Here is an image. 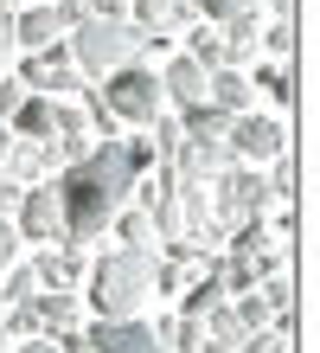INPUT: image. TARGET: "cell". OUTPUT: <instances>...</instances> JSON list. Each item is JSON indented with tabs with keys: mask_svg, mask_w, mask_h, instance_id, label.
Instances as JSON below:
<instances>
[{
	"mask_svg": "<svg viewBox=\"0 0 320 353\" xmlns=\"http://www.w3.org/2000/svg\"><path fill=\"white\" fill-rule=\"evenodd\" d=\"M135 161H128V148L122 141H96L83 161H71L64 168V180H58V205H64V238L71 244H83V238H96L103 225H109L122 205H128V193H135Z\"/></svg>",
	"mask_w": 320,
	"mask_h": 353,
	"instance_id": "1",
	"label": "cell"
},
{
	"mask_svg": "<svg viewBox=\"0 0 320 353\" xmlns=\"http://www.w3.org/2000/svg\"><path fill=\"white\" fill-rule=\"evenodd\" d=\"M83 276H90L96 321H141L147 296H154V257H141V251H109V257H96L83 270Z\"/></svg>",
	"mask_w": 320,
	"mask_h": 353,
	"instance_id": "2",
	"label": "cell"
},
{
	"mask_svg": "<svg viewBox=\"0 0 320 353\" xmlns=\"http://www.w3.org/2000/svg\"><path fill=\"white\" fill-rule=\"evenodd\" d=\"M141 46H147V39L128 26V19H96V13L64 32V52H71V65L83 77H109L122 65H141Z\"/></svg>",
	"mask_w": 320,
	"mask_h": 353,
	"instance_id": "3",
	"label": "cell"
},
{
	"mask_svg": "<svg viewBox=\"0 0 320 353\" xmlns=\"http://www.w3.org/2000/svg\"><path fill=\"white\" fill-rule=\"evenodd\" d=\"M96 97H103V110H109L116 122H160V110H167L154 65H122V71H109Z\"/></svg>",
	"mask_w": 320,
	"mask_h": 353,
	"instance_id": "4",
	"label": "cell"
},
{
	"mask_svg": "<svg viewBox=\"0 0 320 353\" xmlns=\"http://www.w3.org/2000/svg\"><path fill=\"white\" fill-rule=\"evenodd\" d=\"M211 186H218V225H231V232H237V225H256V219H263V205L275 199L269 180L256 174V168H224Z\"/></svg>",
	"mask_w": 320,
	"mask_h": 353,
	"instance_id": "5",
	"label": "cell"
},
{
	"mask_svg": "<svg viewBox=\"0 0 320 353\" xmlns=\"http://www.w3.org/2000/svg\"><path fill=\"white\" fill-rule=\"evenodd\" d=\"M224 148H231V161H275L288 148V122L282 116H256V110H244V116H231V129H224Z\"/></svg>",
	"mask_w": 320,
	"mask_h": 353,
	"instance_id": "6",
	"label": "cell"
},
{
	"mask_svg": "<svg viewBox=\"0 0 320 353\" xmlns=\"http://www.w3.org/2000/svg\"><path fill=\"white\" fill-rule=\"evenodd\" d=\"M13 232H19V244H71L64 238V205H58V186H26L19 193V205H13Z\"/></svg>",
	"mask_w": 320,
	"mask_h": 353,
	"instance_id": "7",
	"label": "cell"
},
{
	"mask_svg": "<svg viewBox=\"0 0 320 353\" xmlns=\"http://www.w3.org/2000/svg\"><path fill=\"white\" fill-rule=\"evenodd\" d=\"M83 347L90 353H167L154 321H90L83 327Z\"/></svg>",
	"mask_w": 320,
	"mask_h": 353,
	"instance_id": "8",
	"label": "cell"
},
{
	"mask_svg": "<svg viewBox=\"0 0 320 353\" xmlns=\"http://www.w3.org/2000/svg\"><path fill=\"white\" fill-rule=\"evenodd\" d=\"M19 84H32V97H52V103L83 90V84H77L71 52H58V46H52V52H32V58H26V77H19Z\"/></svg>",
	"mask_w": 320,
	"mask_h": 353,
	"instance_id": "9",
	"label": "cell"
},
{
	"mask_svg": "<svg viewBox=\"0 0 320 353\" xmlns=\"http://www.w3.org/2000/svg\"><path fill=\"white\" fill-rule=\"evenodd\" d=\"M7 26H13V52H52L58 39H64L58 7H26V13H13Z\"/></svg>",
	"mask_w": 320,
	"mask_h": 353,
	"instance_id": "10",
	"label": "cell"
},
{
	"mask_svg": "<svg viewBox=\"0 0 320 353\" xmlns=\"http://www.w3.org/2000/svg\"><path fill=\"white\" fill-rule=\"evenodd\" d=\"M154 77H160V97H167V103H180V110H199V103H205V77H211V71H199V65L180 52V58H167Z\"/></svg>",
	"mask_w": 320,
	"mask_h": 353,
	"instance_id": "11",
	"label": "cell"
},
{
	"mask_svg": "<svg viewBox=\"0 0 320 353\" xmlns=\"http://www.w3.org/2000/svg\"><path fill=\"white\" fill-rule=\"evenodd\" d=\"M58 110H64V103H52V97H26L7 122H13L19 141H58Z\"/></svg>",
	"mask_w": 320,
	"mask_h": 353,
	"instance_id": "12",
	"label": "cell"
},
{
	"mask_svg": "<svg viewBox=\"0 0 320 353\" xmlns=\"http://www.w3.org/2000/svg\"><path fill=\"white\" fill-rule=\"evenodd\" d=\"M205 103H211V110H224V116H244L250 110V103H256V84H250V77L244 71H211L205 77Z\"/></svg>",
	"mask_w": 320,
	"mask_h": 353,
	"instance_id": "13",
	"label": "cell"
},
{
	"mask_svg": "<svg viewBox=\"0 0 320 353\" xmlns=\"http://www.w3.org/2000/svg\"><path fill=\"white\" fill-rule=\"evenodd\" d=\"M32 321L52 327V334H64V327L83 321V302L71 296V289H39V296H32Z\"/></svg>",
	"mask_w": 320,
	"mask_h": 353,
	"instance_id": "14",
	"label": "cell"
},
{
	"mask_svg": "<svg viewBox=\"0 0 320 353\" xmlns=\"http://www.w3.org/2000/svg\"><path fill=\"white\" fill-rule=\"evenodd\" d=\"M32 270H39V289H71L83 276V244H58V257L52 251L32 257Z\"/></svg>",
	"mask_w": 320,
	"mask_h": 353,
	"instance_id": "15",
	"label": "cell"
},
{
	"mask_svg": "<svg viewBox=\"0 0 320 353\" xmlns=\"http://www.w3.org/2000/svg\"><path fill=\"white\" fill-rule=\"evenodd\" d=\"M109 225H116L122 251H141V257H154V251H160V238H154V219H147V212H128V205H122V212H116Z\"/></svg>",
	"mask_w": 320,
	"mask_h": 353,
	"instance_id": "16",
	"label": "cell"
},
{
	"mask_svg": "<svg viewBox=\"0 0 320 353\" xmlns=\"http://www.w3.org/2000/svg\"><path fill=\"white\" fill-rule=\"evenodd\" d=\"M218 39H224V65H231V71H237V65H244V58H250L256 46H263V26H256V13H244V19H231V26H224Z\"/></svg>",
	"mask_w": 320,
	"mask_h": 353,
	"instance_id": "17",
	"label": "cell"
},
{
	"mask_svg": "<svg viewBox=\"0 0 320 353\" xmlns=\"http://www.w3.org/2000/svg\"><path fill=\"white\" fill-rule=\"evenodd\" d=\"M211 308H224V283H218V270H205V276L186 289V308H180V315H186V321H205Z\"/></svg>",
	"mask_w": 320,
	"mask_h": 353,
	"instance_id": "18",
	"label": "cell"
},
{
	"mask_svg": "<svg viewBox=\"0 0 320 353\" xmlns=\"http://www.w3.org/2000/svg\"><path fill=\"white\" fill-rule=\"evenodd\" d=\"M224 129H231V116H224V110H211V103L186 110V122H180V135H186V141H224Z\"/></svg>",
	"mask_w": 320,
	"mask_h": 353,
	"instance_id": "19",
	"label": "cell"
},
{
	"mask_svg": "<svg viewBox=\"0 0 320 353\" xmlns=\"http://www.w3.org/2000/svg\"><path fill=\"white\" fill-rule=\"evenodd\" d=\"M39 296V270L32 263H13V270H0V302L19 308V302H32Z\"/></svg>",
	"mask_w": 320,
	"mask_h": 353,
	"instance_id": "20",
	"label": "cell"
},
{
	"mask_svg": "<svg viewBox=\"0 0 320 353\" xmlns=\"http://www.w3.org/2000/svg\"><path fill=\"white\" fill-rule=\"evenodd\" d=\"M154 334H160L167 347H180V353H199V347H205V321L173 315V321H154Z\"/></svg>",
	"mask_w": 320,
	"mask_h": 353,
	"instance_id": "21",
	"label": "cell"
},
{
	"mask_svg": "<svg viewBox=\"0 0 320 353\" xmlns=\"http://www.w3.org/2000/svg\"><path fill=\"white\" fill-rule=\"evenodd\" d=\"M231 315L244 321V334H263V327L275 321V315H269V302L256 296V289H250V296H237V302H231Z\"/></svg>",
	"mask_w": 320,
	"mask_h": 353,
	"instance_id": "22",
	"label": "cell"
},
{
	"mask_svg": "<svg viewBox=\"0 0 320 353\" xmlns=\"http://www.w3.org/2000/svg\"><path fill=\"white\" fill-rule=\"evenodd\" d=\"M250 84H263V90H269L275 103H282V110H288V103H295V71H288V65H269V71H256V77H250Z\"/></svg>",
	"mask_w": 320,
	"mask_h": 353,
	"instance_id": "23",
	"label": "cell"
},
{
	"mask_svg": "<svg viewBox=\"0 0 320 353\" xmlns=\"http://www.w3.org/2000/svg\"><path fill=\"white\" fill-rule=\"evenodd\" d=\"M205 19H218V26H231V19H244V13H256V0H192Z\"/></svg>",
	"mask_w": 320,
	"mask_h": 353,
	"instance_id": "24",
	"label": "cell"
},
{
	"mask_svg": "<svg viewBox=\"0 0 320 353\" xmlns=\"http://www.w3.org/2000/svg\"><path fill=\"white\" fill-rule=\"evenodd\" d=\"M263 52H275V65H288L295 58V19H275V26L263 32Z\"/></svg>",
	"mask_w": 320,
	"mask_h": 353,
	"instance_id": "25",
	"label": "cell"
},
{
	"mask_svg": "<svg viewBox=\"0 0 320 353\" xmlns=\"http://www.w3.org/2000/svg\"><path fill=\"white\" fill-rule=\"evenodd\" d=\"M237 353H295V334H282V327H263V334H250Z\"/></svg>",
	"mask_w": 320,
	"mask_h": 353,
	"instance_id": "26",
	"label": "cell"
},
{
	"mask_svg": "<svg viewBox=\"0 0 320 353\" xmlns=\"http://www.w3.org/2000/svg\"><path fill=\"white\" fill-rule=\"evenodd\" d=\"M269 193H275V199H295V161H288V148L275 154V174H269Z\"/></svg>",
	"mask_w": 320,
	"mask_h": 353,
	"instance_id": "27",
	"label": "cell"
},
{
	"mask_svg": "<svg viewBox=\"0 0 320 353\" xmlns=\"http://www.w3.org/2000/svg\"><path fill=\"white\" fill-rule=\"evenodd\" d=\"M19 263V232H13V219H0V270H13Z\"/></svg>",
	"mask_w": 320,
	"mask_h": 353,
	"instance_id": "28",
	"label": "cell"
},
{
	"mask_svg": "<svg viewBox=\"0 0 320 353\" xmlns=\"http://www.w3.org/2000/svg\"><path fill=\"white\" fill-rule=\"evenodd\" d=\"M19 103H26V84H0V122H7Z\"/></svg>",
	"mask_w": 320,
	"mask_h": 353,
	"instance_id": "29",
	"label": "cell"
},
{
	"mask_svg": "<svg viewBox=\"0 0 320 353\" xmlns=\"http://www.w3.org/2000/svg\"><path fill=\"white\" fill-rule=\"evenodd\" d=\"M96 19H128V0H90Z\"/></svg>",
	"mask_w": 320,
	"mask_h": 353,
	"instance_id": "30",
	"label": "cell"
},
{
	"mask_svg": "<svg viewBox=\"0 0 320 353\" xmlns=\"http://www.w3.org/2000/svg\"><path fill=\"white\" fill-rule=\"evenodd\" d=\"M7 65H13V26L0 19V71H7Z\"/></svg>",
	"mask_w": 320,
	"mask_h": 353,
	"instance_id": "31",
	"label": "cell"
},
{
	"mask_svg": "<svg viewBox=\"0 0 320 353\" xmlns=\"http://www.w3.org/2000/svg\"><path fill=\"white\" fill-rule=\"evenodd\" d=\"M19 353H58L52 341H26V347H19Z\"/></svg>",
	"mask_w": 320,
	"mask_h": 353,
	"instance_id": "32",
	"label": "cell"
},
{
	"mask_svg": "<svg viewBox=\"0 0 320 353\" xmlns=\"http://www.w3.org/2000/svg\"><path fill=\"white\" fill-rule=\"evenodd\" d=\"M199 353H231V347H218V341H205V347H199Z\"/></svg>",
	"mask_w": 320,
	"mask_h": 353,
	"instance_id": "33",
	"label": "cell"
},
{
	"mask_svg": "<svg viewBox=\"0 0 320 353\" xmlns=\"http://www.w3.org/2000/svg\"><path fill=\"white\" fill-rule=\"evenodd\" d=\"M0 353H7V327H0Z\"/></svg>",
	"mask_w": 320,
	"mask_h": 353,
	"instance_id": "34",
	"label": "cell"
},
{
	"mask_svg": "<svg viewBox=\"0 0 320 353\" xmlns=\"http://www.w3.org/2000/svg\"><path fill=\"white\" fill-rule=\"evenodd\" d=\"M0 308H7V302H0Z\"/></svg>",
	"mask_w": 320,
	"mask_h": 353,
	"instance_id": "35",
	"label": "cell"
}]
</instances>
